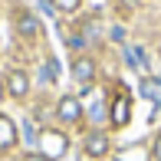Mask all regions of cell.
Wrapping results in <instances>:
<instances>
[{
    "label": "cell",
    "mask_w": 161,
    "mask_h": 161,
    "mask_svg": "<svg viewBox=\"0 0 161 161\" xmlns=\"http://www.w3.org/2000/svg\"><path fill=\"white\" fill-rule=\"evenodd\" d=\"M72 79L82 86H89L92 79H96V59H89V56H76L72 59Z\"/></svg>",
    "instance_id": "obj_5"
},
{
    "label": "cell",
    "mask_w": 161,
    "mask_h": 161,
    "mask_svg": "<svg viewBox=\"0 0 161 161\" xmlns=\"http://www.w3.org/2000/svg\"><path fill=\"white\" fill-rule=\"evenodd\" d=\"M56 115H59V122H66V125H76L82 119V102L76 96H63L59 105H56Z\"/></svg>",
    "instance_id": "obj_2"
},
{
    "label": "cell",
    "mask_w": 161,
    "mask_h": 161,
    "mask_svg": "<svg viewBox=\"0 0 161 161\" xmlns=\"http://www.w3.org/2000/svg\"><path fill=\"white\" fill-rule=\"evenodd\" d=\"M3 96H7V86H3V82H0V102H3Z\"/></svg>",
    "instance_id": "obj_18"
},
{
    "label": "cell",
    "mask_w": 161,
    "mask_h": 161,
    "mask_svg": "<svg viewBox=\"0 0 161 161\" xmlns=\"http://www.w3.org/2000/svg\"><path fill=\"white\" fill-rule=\"evenodd\" d=\"M17 145V125H13L7 115H0V151L13 148Z\"/></svg>",
    "instance_id": "obj_8"
},
{
    "label": "cell",
    "mask_w": 161,
    "mask_h": 161,
    "mask_svg": "<svg viewBox=\"0 0 161 161\" xmlns=\"http://www.w3.org/2000/svg\"><path fill=\"white\" fill-rule=\"evenodd\" d=\"M142 96L161 102V79H145V82H142Z\"/></svg>",
    "instance_id": "obj_9"
},
{
    "label": "cell",
    "mask_w": 161,
    "mask_h": 161,
    "mask_svg": "<svg viewBox=\"0 0 161 161\" xmlns=\"http://www.w3.org/2000/svg\"><path fill=\"white\" fill-rule=\"evenodd\" d=\"M128 63L131 66H142L145 63V53H142V49H128Z\"/></svg>",
    "instance_id": "obj_13"
},
{
    "label": "cell",
    "mask_w": 161,
    "mask_h": 161,
    "mask_svg": "<svg viewBox=\"0 0 161 161\" xmlns=\"http://www.w3.org/2000/svg\"><path fill=\"white\" fill-rule=\"evenodd\" d=\"M17 33H20V36H26V40L40 36V20H36L30 10H20V13H17Z\"/></svg>",
    "instance_id": "obj_7"
},
{
    "label": "cell",
    "mask_w": 161,
    "mask_h": 161,
    "mask_svg": "<svg viewBox=\"0 0 161 161\" xmlns=\"http://www.w3.org/2000/svg\"><path fill=\"white\" fill-rule=\"evenodd\" d=\"M79 3H82V0H53V7L59 13H72V10H79Z\"/></svg>",
    "instance_id": "obj_10"
},
{
    "label": "cell",
    "mask_w": 161,
    "mask_h": 161,
    "mask_svg": "<svg viewBox=\"0 0 161 161\" xmlns=\"http://www.w3.org/2000/svg\"><path fill=\"white\" fill-rule=\"evenodd\" d=\"M151 158H155V161H161V135L155 138V148H151Z\"/></svg>",
    "instance_id": "obj_15"
},
{
    "label": "cell",
    "mask_w": 161,
    "mask_h": 161,
    "mask_svg": "<svg viewBox=\"0 0 161 161\" xmlns=\"http://www.w3.org/2000/svg\"><path fill=\"white\" fill-rule=\"evenodd\" d=\"M40 145H43V155L46 158H59V155H66V148H69V138L63 135V131H53V128H46L40 135Z\"/></svg>",
    "instance_id": "obj_1"
},
{
    "label": "cell",
    "mask_w": 161,
    "mask_h": 161,
    "mask_svg": "<svg viewBox=\"0 0 161 161\" xmlns=\"http://www.w3.org/2000/svg\"><path fill=\"white\" fill-rule=\"evenodd\" d=\"M89 115H92L96 122H102V119H105V105H102V102H96V105L89 108Z\"/></svg>",
    "instance_id": "obj_14"
},
{
    "label": "cell",
    "mask_w": 161,
    "mask_h": 161,
    "mask_svg": "<svg viewBox=\"0 0 161 161\" xmlns=\"http://www.w3.org/2000/svg\"><path fill=\"white\" fill-rule=\"evenodd\" d=\"M82 148H86V155L89 158H105L108 155V135L105 131H89V135H86V142H82Z\"/></svg>",
    "instance_id": "obj_3"
},
{
    "label": "cell",
    "mask_w": 161,
    "mask_h": 161,
    "mask_svg": "<svg viewBox=\"0 0 161 161\" xmlns=\"http://www.w3.org/2000/svg\"><path fill=\"white\" fill-rule=\"evenodd\" d=\"M119 3H122V10H135V7H138V0H119Z\"/></svg>",
    "instance_id": "obj_17"
},
{
    "label": "cell",
    "mask_w": 161,
    "mask_h": 161,
    "mask_svg": "<svg viewBox=\"0 0 161 161\" xmlns=\"http://www.w3.org/2000/svg\"><path fill=\"white\" fill-rule=\"evenodd\" d=\"M119 161H145V151L142 148H128V151H122Z\"/></svg>",
    "instance_id": "obj_11"
},
{
    "label": "cell",
    "mask_w": 161,
    "mask_h": 161,
    "mask_svg": "<svg viewBox=\"0 0 161 161\" xmlns=\"http://www.w3.org/2000/svg\"><path fill=\"white\" fill-rule=\"evenodd\" d=\"M56 72H59V66H56V59H49L46 66H43V79H49V82L56 79Z\"/></svg>",
    "instance_id": "obj_12"
},
{
    "label": "cell",
    "mask_w": 161,
    "mask_h": 161,
    "mask_svg": "<svg viewBox=\"0 0 161 161\" xmlns=\"http://www.w3.org/2000/svg\"><path fill=\"white\" fill-rule=\"evenodd\" d=\"M3 86H7V92H10L13 99H23L26 92H30V76H26L23 69H13L10 76H7V82H3Z\"/></svg>",
    "instance_id": "obj_6"
},
{
    "label": "cell",
    "mask_w": 161,
    "mask_h": 161,
    "mask_svg": "<svg viewBox=\"0 0 161 161\" xmlns=\"http://www.w3.org/2000/svg\"><path fill=\"white\" fill-rule=\"evenodd\" d=\"M108 119H112L115 128H125V125H128V119H131V99L125 96V92H122V96L112 102V112H108Z\"/></svg>",
    "instance_id": "obj_4"
},
{
    "label": "cell",
    "mask_w": 161,
    "mask_h": 161,
    "mask_svg": "<svg viewBox=\"0 0 161 161\" xmlns=\"http://www.w3.org/2000/svg\"><path fill=\"white\" fill-rule=\"evenodd\" d=\"M23 161H53V158H46V155H43V151H40V155H26Z\"/></svg>",
    "instance_id": "obj_16"
}]
</instances>
